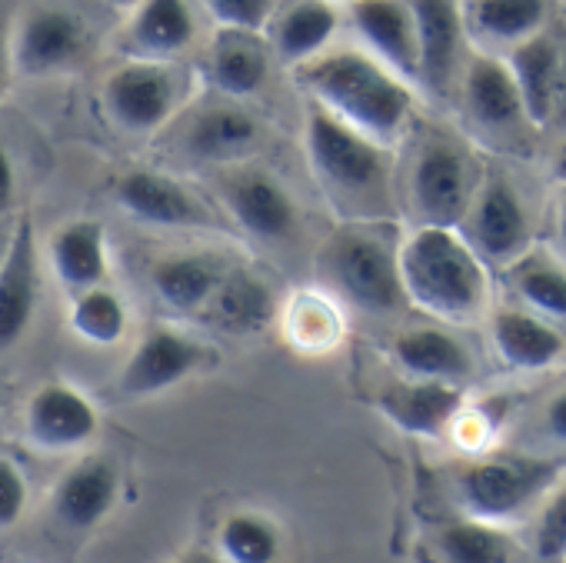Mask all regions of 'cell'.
Masks as SVG:
<instances>
[{"instance_id": "cell-3", "label": "cell", "mask_w": 566, "mask_h": 563, "mask_svg": "<svg viewBox=\"0 0 566 563\" xmlns=\"http://www.w3.org/2000/svg\"><path fill=\"white\" fill-rule=\"evenodd\" d=\"M403 301L443 324H470L486 307V270L457 227H420L397 247Z\"/></svg>"}, {"instance_id": "cell-41", "label": "cell", "mask_w": 566, "mask_h": 563, "mask_svg": "<svg viewBox=\"0 0 566 563\" xmlns=\"http://www.w3.org/2000/svg\"><path fill=\"white\" fill-rule=\"evenodd\" d=\"M11 31H8V21L0 18V91L8 87V77H11Z\"/></svg>"}, {"instance_id": "cell-24", "label": "cell", "mask_w": 566, "mask_h": 563, "mask_svg": "<svg viewBox=\"0 0 566 563\" xmlns=\"http://www.w3.org/2000/svg\"><path fill=\"white\" fill-rule=\"evenodd\" d=\"M473 250L490 260H513L530 233L526 210L516 197V190L506 180H490L473 207Z\"/></svg>"}, {"instance_id": "cell-5", "label": "cell", "mask_w": 566, "mask_h": 563, "mask_svg": "<svg viewBox=\"0 0 566 563\" xmlns=\"http://www.w3.org/2000/svg\"><path fill=\"white\" fill-rule=\"evenodd\" d=\"M559 470L563 463L549 457H493L460 470L457 493L473 520L503 523L549 490Z\"/></svg>"}, {"instance_id": "cell-12", "label": "cell", "mask_w": 566, "mask_h": 563, "mask_svg": "<svg viewBox=\"0 0 566 563\" xmlns=\"http://www.w3.org/2000/svg\"><path fill=\"white\" fill-rule=\"evenodd\" d=\"M41 301V270L38 240L28 217L8 237L4 260H0V351H11L31 327Z\"/></svg>"}, {"instance_id": "cell-35", "label": "cell", "mask_w": 566, "mask_h": 563, "mask_svg": "<svg viewBox=\"0 0 566 563\" xmlns=\"http://www.w3.org/2000/svg\"><path fill=\"white\" fill-rule=\"evenodd\" d=\"M513 288L533 311L566 321V270L563 267L543 263V260L520 263L513 273Z\"/></svg>"}, {"instance_id": "cell-4", "label": "cell", "mask_w": 566, "mask_h": 563, "mask_svg": "<svg viewBox=\"0 0 566 563\" xmlns=\"http://www.w3.org/2000/svg\"><path fill=\"white\" fill-rule=\"evenodd\" d=\"M321 291L370 317L394 314L403 301L397 247L370 223L340 227L317 253Z\"/></svg>"}, {"instance_id": "cell-40", "label": "cell", "mask_w": 566, "mask_h": 563, "mask_svg": "<svg viewBox=\"0 0 566 563\" xmlns=\"http://www.w3.org/2000/svg\"><path fill=\"white\" fill-rule=\"evenodd\" d=\"M546 427H549V434H553L556 440L566 444V390L546 407Z\"/></svg>"}, {"instance_id": "cell-15", "label": "cell", "mask_w": 566, "mask_h": 563, "mask_svg": "<svg viewBox=\"0 0 566 563\" xmlns=\"http://www.w3.org/2000/svg\"><path fill=\"white\" fill-rule=\"evenodd\" d=\"M28 437L41 450H74L94 440L101 417L97 407L67 384H44L24 414Z\"/></svg>"}, {"instance_id": "cell-46", "label": "cell", "mask_w": 566, "mask_h": 563, "mask_svg": "<svg viewBox=\"0 0 566 563\" xmlns=\"http://www.w3.org/2000/svg\"><path fill=\"white\" fill-rule=\"evenodd\" d=\"M8 230H4V223H0V260H4V250H8Z\"/></svg>"}, {"instance_id": "cell-38", "label": "cell", "mask_w": 566, "mask_h": 563, "mask_svg": "<svg viewBox=\"0 0 566 563\" xmlns=\"http://www.w3.org/2000/svg\"><path fill=\"white\" fill-rule=\"evenodd\" d=\"M28 510V480L21 467L8 457H0V530L14 526Z\"/></svg>"}, {"instance_id": "cell-33", "label": "cell", "mask_w": 566, "mask_h": 563, "mask_svg": "<svg viewBox=\"0 0 566 563\" xmlns=\"http://www.w3.org/2000/svg\"><path fill=\"white\" fill-rule=\"evenodd\" d=\"M71 327L94 347H114L127 334V307L111 288L81 291L71 307Z\"/></svg>"}, {"instance_id": "cell-9", "label": "cell", "mask_w": 566, "mask_h": 563, "mask_svg": "<svg viewBox=\"0 0 566 563\" xmlns=\"http://www.w3.org/2000/svg\"><path fill=\"white\" fill-rule=\"evenodd\" d=\"M87 44V28L64 8H34L11 31V67L24 77H48L71 67Z\"/></svg>"}, {"instance_id": "cell-10", "label": "cell", "mask_w": 566, "mask_h": 563, "mask_svg": "<svg viewBox=\"0 0 566 563\" xmlns=\"http://www.w3.org/2000/svg\"><path fill=\"white\" fill-rule=\"evenodd\" d=\"M114 197L120 210L147 227H180V230H207L213 227L210 210L170 174L160 170H127L114 184Z\"/></svg>"}, {"instance_id": "cell-21", "label": "cell", "mask_w": 566, "mask_h": 563, "mask_svg": "<svg viewBox=\"0 0 566 563\" xmlns=\"http://www.w3.org/2000/svg\"><path fill=\"white\" fill-rule=\"evenodd\" d=\"M223 273L227 263L220 253L210 250L167 253L150 267V288L160 298V304L170 307L174 314H203Z\"/></svg>"}, {"instance_id": "cell-26", "label": "cell", "mask_w": 566, "mask_h": 563, "mask_svg": "<svg viewBox=\"0 0 566 563\" xmlns=\"http://www.w3.org/2000/svg\"><path fill=\"white\" fill-rule=\"evenodd\" d=\"M510 77L520 94L523 117L533 127L549 124L556 111V77H559V51L549 38H530L513 48L510 58Z\"/></svg>"}, {"instance_id": "cell-25", "label": "cell", "mask_w": 566, "mask_h": 563, "mask_svg": "<svg viewBox=\"0 0 566 563\" xmlns=\"http://www.w3.org/2000/svg\"><path fill=\"white\" fill-rule=\"evenodd\" d=\"M394 361L410 374V380L460 384L473 374L470 351L453 334L437 331V327L403 331L394 341Z\"/></svg>"}, {"instance_id": "cell-30", "label": "cell", "mask_w": 566, "mask_h": 563, "mask_svg": "<svg viewBox=\"0 0 566 563\" xmlns=\"http://www.w3.org/2000/svg\"><path fill=\"white\" fill-rule=\"evenodd\" d=\"M283 331H287L291 347L304 354H324L340 344L344 334L340 304L324 291H307L294 298L291 307L283 311Z\"/></svg>"}, {"instance_id": "cell-20", "label": "cell", "mask_w": 566, "mask_h": 563, "mask_svg": "<svg viewBox=\"0 0 566 563\" xmlns=\"http://www.w3.org/2000/svg\"><path fill=\"white\" fill-rule=\"evenodd\" d=\"M417 31V81L443 91L453 77L463 18L457 0H407Z\"/></svg>"}, {"instance_id": "cell-44", "label": "cell", "mask_w": 566, "mask_h": 563, "mask_svg": "<svg viewBox=\"0 0 566 563\" xmlns=\"http://www.w3.org/2000/svg\"><path fill=\"white\" fill-rule=\"evenodd\" d=\"M553 177L566 184V140L559 144V150H556V157H553Z\"/></svg>"}, {"instance_id": "cell-49", "label": "cell", "mask_w": 566, "mask_h": 563, "mask_svg": "<svg viewBox=\"0 0 566 563\" xmlns=\"http://www.w3.org/2000/svg\"><path fill=\"white\" fill-rule=\"evenodd\" d=\"M563 560H566V556H563Z\"/></svg>"}, {"instance_id": "cell-36", "label": "cell", "mask_w": 566, "mask_h": 563, "mask_svg": "<svg viewBox=\"0 0 566 563\" xmlns=\"http://www.w3.org/2000/svg\"><path fill=\"white\" fill-rule=\"evenodd\" d=\"M207 14L223 31H250L263 34L280 0H203Z\"/></svg>"}, {"instance_id": "cell-47", "label": "cell", "mask_w": 566, "mask_h": 563, "mask_svg": "<svg viewBox=\"0 0 566 563\" xmlns=\"http://www.w3.org/2000/svg\"><path fill=\"white\" fill-rule=\"evenodd\" d=\"M327 4H354V0H327Z\"/></svg>"}, {"instance_id": "cell-23", "label": "cell", "mask_w": 566, "mask_h": 563, "mask_svg": "<svg viewBox=\"0 0 566 563\" xmlns=\"http://www.w3.org/2000/svg\"><path fill=\"white\" fill-rule=\"evenodd\" d=\"M203 314L227 334H260L276 317V301L260 273L247 267H227Z\"/></svg>"}, {"instance_id": "cell-16", "label": "cell", "mask_w": 566, "mask_h": 563, "mask_svg": "<svg viewBox=\"0 0 566 563\" xmlns=\"http://www.w3.org/2000/svg\"><path fill=\"white\" fill-rule=\"evenodd\" d=\"M193 11L187 0H140L120 34V54L127 61L170 64L193 41Z\"/></svg>"}, {"instance_id": "cell-34", "label": "cell", "mask_w": 566, "mask_h": 563, "mask_svg": "<svg viewBox=\"0 0 566 563\" xmlns=\"http://www.w3.org/2000/svg\"><path fill=\"white\" fill-rule=\"evenodd\" d=\"M546 18L543 0H476L473 24L493 41H530Z\"/></svg>"}, {"instance_id": "cell-1", "label": "cell", "mask_w": 566, "mask_h": 563, "mask_svg": "<svg viewBox=\"0 0 566 563\" xmlns=\"http://www.w3.org/2000/svg\"><path fill=\"white\" fill-rule=\"evenodd\" d=\"M297 81L311 104L380 147H390L413 114L410 84L367 51H324L297 67Z\"/></svg>"}, {"instance_id": "cell-17", "label": "cell", "mask_w": 566, "mask_h": 563, "mask_svg": "<svg viewBox=\"0 0 566 563\" xmlns=\"http://www.w3.org/2000/svg\"><path fill=\"white\" fill-rule=\"evenodd\" d=\"M203 77L227 101L253 97L270 77V44L263 41V34L217 28L203 61Z\"/></svg>"}, {"instance_id": "cell-22", "label": "cell", "mask_w": 566, "mask_h": 563, "mask_svg": "<svg viewBox=\"0 0 566 563\" xmlns=\"http://www.w3.org/2000/svg\"><path fill=\"white\" fill-rule=\"evenodd\" d=\"M337 4L327 0H291L273 11L270 18V54H276L283 64H307L327 51V44L337 34Z\"/></svg>"}, {"instance_id": "cell-31", "label": "cell", "mask_w": 566, "mask_h": 563, "mask_svg": "<svg viewBox=\"0 0 566 563\" xmlns=\"http://www.w3.org/2000/svg\"><path fill=\"white\" fill-rule=\"evenodd\" d=\"M440 556L443 563H513L516 546L500 523L486 520H457L440 530Z\"/></svg>"}, {"instance_id": "cell-28", "label": "cell", "mask_w": 566, "mask_h": 563, "mask_svg": "<svg viewBox=\"0 0 566 563\" xmlns=\"http://www.w3.org/2000/svg\"><path fill=\"white\" fill-rule=\"evenodd\" d=\"M463 104L473 124L486 131H506L523 117L516 84L510 67L493 58H473L467 81H463Z\"/></svg>"}, {"instance_id": "cell-11", "label": "cell", "mask_w": 566, "mask_h": 563, "mask_svg": "<svg viewBox=\"0 0 566 563\" xmlns=\"http://www.w3.org/2000/svg\"><path fill=\"white\" fill-rule=\"evenodd\" d=\"M410 200L423 227H457L470 200V174L463 154L447 140H430L410 174Z\"/></svg>"}, {"instance_id": "cell-7", "label": "cell", "mask_w": 566, "mask_h": 563, "mask_svg": "<svg viewBox=\"0 0 566 563\" xmlns=\"http://www.w3.org/2000/svg\"><path fill=\"white\" fill-rule=\"evenodd\" d=\"M180 91L170 64L124 61L107 74L101 87V104L107 117L127 134H150L170 124Z\"/></svg>"}, {"instance_id": "cell-27", "label": "cell", "mask_w": 566, "mask_h": 563, "mask_svg": "<svg viewBox=\"0 0 566 563\" xmlns=\"http://www.w3.org/2000/svg\"><path fill=\"white\" fill-rule=\"evenodd\" d=\"M51 267L71 291L101 288L107 277V233L97 220H74L51 240Z\"/></svg>"}, {"instance_id": "cell-14", "label": "cell", "mask_w": 566, "mask_h": 563, "mask_svg": "<svg viewBox=\"0 0 566 563\" xmlns=\"http://www.w3.org/2000/svg\"><path fill=\"white\" fill-rule=\"evenodd\" d=\"M350 21L374 61L400 81H417V31L407 0H354Z\"/></svg>"}, {"instance_id": "cell-39", "label": "cell", "mask_w": 566, "mask_h": 563, "mask_svg": "<svg viewBox=\"0 0 566 563\" xmlns=\"http://www.w3.org/2000/svg\"><path fill=\"white\" fill-rule=\"evenodd\" d=\"M14 194H18V174H14V160L8 154V147L0 144V223L14 207Z\"/></svg>"}, {"instance_id": "cell-43", "label": "cell", "mask_w": 566, "mask_h": 563, "mask_svg": "<svg viewBox=\"0 0 566 563\" xmlns=\"http://www.w3.org/2000/svg\"><path fill=\"white\" fill-rule=\"evenodd\" d=\"M556 107L566 111V58H559V77H556Z\"/></svg>"}, {"instance_id": "cell-32", "label": "cell", "mask_w": 566, "mask_h": 563, "mask_svg": "<svg viewBox=\"0 0 566 563\" xmlns=\"http://www.w3.org/2000/svg\"><path fill=\"white\" fill-rule=\"evenodd\" d=\"M217 556L223 563H276L280 530L263 513H230L217 530Z\"/></svg>"}, {"instance_id": "cell-13", "label": "cell", "mask_w": 566, "mask_h": 563, "mask_svg": "<svg viewBox=\"0 0 566 563\" xmlns=\"http://www.w3.org/2000/svg\"><path fill=\"white\" fill-rule=\"evenodd\" d=\"M203 361V351L197 341H190L180 331L170 327H154L144 334V341L137 344V351L127 357L117 390L130 400L140 397H157L170 387H177L180 380H187Z\"/></svg>"}, {"instance_id": "cell-45", "label": "cell", "mask_w": 566, "mask_h": 563, "mask_svg": "<svg viewBox=\"0 0 566 563\" xmlns=\"http://www.w3.org/2000/svg\"><path fill=\"white\" fill-rule=\"evenodd\" d=\"M559 233H563V240H566V197H563V204H559Z\"/></svg>"}, {"instance_id": "cell-19", "label": "cell", "mask_w": 566, "mask_h": 563, "mask_svg": "<svg viewBox=\"0 0 566 563\" xmlns=\"http://www.w3.org/2000/svg\"><path fill=\"white\" fill-rule=\"evenodd\" d=\"M120 473L107 457H87L71 467L54 487V517L71 530H94L117 503Z\"/></svg>"}, {"instance_id": "cell-42", "label": "cell", "mask_w": 566, "mask_h": 563, "mask_svg": "<svg viewBox=\"0 0 566 563\" xmlns=\"http://www.w3.org/2000/svg\"><path fill=\"white\" fill-rule=\"evenodd\" d=\"M174 563H223V560H220L217 553H210V550H197V546H193V550L180 553Z\"/></svg>"}, {"instance_id": "cell-2", "label": "cell", "mask_w": 566, "mask_h": 563, "mask_svg": "<svg viewBox=\"0 0 566 563\" xmlns=\"http://www.w3.org/2000/svg\"><path fill=\"white\" fill-rule=\"evenodd\" d=\"M304 150L327 204L347 223H374L390 210V154L317 104L307 107Z\"/></svg>"}, {"instance_id": "cell-18", "label": "cell", "mask_w": 566, "mask_h": 563, "mask_svg": "<svg viewBox=\"0 0 566 563\" xmlns=\"http://www.w3.org/2000/svg\"><path fill=\"white\" fill-rule=\"evenodd\" d=\"M463 394L457 384L437 380H403L377 394V410L403 434L440 437L460 414Z\"/></svg>"}, {"instance_id": "cell-37", "label": "cell", "mask_w": 566, "mask_h": 563, "mask_svg": "<svg viewBox=\"0 0 566 563\" xmlns=\"http://www.w3.org/2000/svg\"><path fill=\"white\" fill-rule=\"evenodd\" d=\"M533 543H536V553L543 560H563L566 556V487H559L549 497V503L543 507Z\"/></svg>"}, {"instance_id": "cell-8", "label": "cell", "mask_w": 566, "mask_h": 563, "mask_svg": "<svg viewBox=\"0 0 566 563\" xmlns=\"http://www.w3.org/2000/svg\"><path fill=\"white\" fill-rule=\"evenodd\" d=\"M260 140H263L260 121L240 104L223 97L193 107L180 121L174 134V150L193 164L237 167L260 147Z\"/></svg>"}, {"instance_id": "cell-48", "label": "cell", "mask_w": 566, "mask_h": 563, "mask_svg": "<svg viewBox=\"0 0 566 563\" xmlns=\"http://www.w3.org/2000/svg\"><path fill=\"white\" fill-rule=\"evenodd\" d=\"M114 4H117V0H114Z\"/></svg>"}, {"instance_id": "cell-6", "label": "cell", "mask_w": 566, "mask_h": 563, "mask_svg": "<svg viewBox=\"0 0 566 563\" xmlns=\"http://www.w3.org/2000/svg\"><path fill=\"white\" fill-rule=\"evenodd\" d=\"M220 200L233 223L256 243L280 247L301 233V204L266 170L227 167L220 174Z\"/></svg>"}, {"instance_id": "cell-29", "label": "cell", "mask_w": 566, "mask_h": 563, "mask_svg": "<svg viewBox=\"0 0 566 563\" xmlns=\"http://www.w3.org/2000/svg\"><path fill=\"white\" fill-rule=\"evenodd\" d=\"M493 344L500 361L513 371H543L559 361L566 347L559 331L523 311H500L493 317Z\"/></svg>"}]
</instances>
